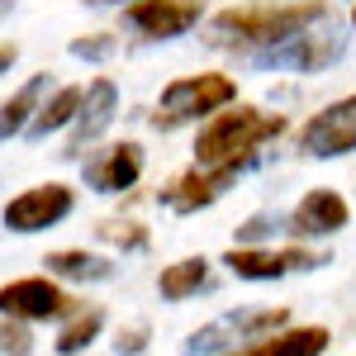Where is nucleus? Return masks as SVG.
<instances>
[{
	"label": "nucleus",
	"instance_id": "nucleus-1",
	"mask_svg": "<svg viewBox=\"0 0 356 356\" xmlns=\"http://www.w3.org/2000/svg\"><path fill=\"white\" fill-rule=\"evenodd\" d=\"M332 15L323 0H252V5H228L204 24V43L209 48H228V53H257L271 48L280 38H290L295 29L314 24Z\"/></svg>",
	"mask_w": 356,
	"mask_h": 356
},
{
	"label": "nucleus",
	"instance_id": "nucleus-2",
	"mask_svg": "<svg viewBox=\"0 0 356 356\" xmlns=\"http://www.w3.org/2000/svg\"><path fill=\"white\" fill-rule=\"evenodd\" d=\"M285 114H266L257 105H223L195 134V166H252L257 152L285 134Z\"/></svg>",
	"mask_w": 356,
	"mask_h": 356
},
{
	"label": "nucleus",
	"instance_id": "nucleus-3",
	"mask_svg": "<svg viewBox=\"0 0 356 356\" xmlns=\"http://www.w3.org/2000/svg\"><path fill=\"white\" fill-rule=\"evenodd\" d=\"M347 29L337 24L332 15L323 19H314V24L295 29L290 38H280L271 48H257V53H247L252 67H261V72H323V67H337L342 53H347Z\"/></svg>",
	"mask_w": 356,
	"mask_h": 356
},
{
	"label": "nucleus",
	"instance_id": "nucleus-4",
	"mask_svg": "<svg viewBox=\"0 0 356 356\" xmlns=\"http://www.w3.org/2000/svg\"><path fill=\"white\" fill-rule=\"evenodd\" d=\"M238 100V81L223 76V72H200V76H176L171 86H162L157 95V114H152V129H186L200 124L209 114H219L223 105Z\"/></svg>",
	"mask_w": 356,
	"mask_h": 356
},
{
	"label": "nucleus",
	"instance_id": "nucleus-5",
	"mask_svg": "<svg viewBox=\"0 0 356 356\" xmlns=\"http://www.w3.org/2000/svg\"><path fill=\"white\" fill-rule=\"evenodd\" d=\"M290 323V309H233V314H223L214 323H204V328H195L186 337V356H223L233 352L238 342H252V337H266V332H280Z\"/></svg>",
	"mask_w": 356,
	"mask_h": 356
},
{
	"label": "nucleus",
	"instance_id": "nucleus-6",
	"mask_svg": "<svg viewBox=\"0 0 356 356\" xmlns=\"http://www.w3.org/2000/svg\"><path fill=\"white\" fill-rule=\"evenodd\" d=\"M72 309H81V300L67 295L53 275H19L0 285V318H15V323H62Z\"/></svg>",
	"mask_w": 356,
	"mask_h": 356
},
{
	"label": "nucleus",
	"instance_id": "nucleus-7",
	"mask_svg": "<svg viewBox=\"0 0 356 356\" xmlns=\"http://www.w3.org/2000/svg\"><path fill=\"white\" fill-rule=\"evenodd\" d=\"M295 152L309 162H337L356 152V90L304 119V129L295 134Z\"/></svg>",
	"mask_w": 356,
	"mask_h": 356
},
{
	"label": "nucleus",
	"instance_id": "nucleus-8",
	"mask_svg": "<svg viewBox=\"0 0 356 356\" xmlns=\"http://www.w3.org/2000/svg\"><path fill=\"white\" fill-rule=\"evenodd\" d=\"M223 266L238 275V280H252V285H261V280H285V275L295 271H318V266H328V252H318V247L309 243H295V247H228L223 252Z\"/></svg>",
	"mask_w": 356,
	"mask_h": 356
},
{
	"label": "nucleus",
	"instance_id": "nucleus-9",
	"mask_svg": "<svg viewBox=\"0 0 356 356\" xmlns=\"http://www.w3.org/2000/svg\"><path fill=\"white\" fill-rule=\"evenodd\" d=\"M72 209H76V191L62 186V181H43V186H29V191L15 195L0 209V223L10 233H24L29 238V233H48L62 219H72Z\"/></svg>",
	"mask_w": 356,
	"mask_h": 356
},
{
	"label": "nucleus",
	"instance_id": "nucleus-10",
	"mask_svg": "<svg viewBox=\"0 0 356 356\" xmlns=\"http://www.w3.org/2000/svg\"><path fill=\"white\" fill-rule=\"evenodd\" d=\"M204 19V0H129L124 5V29H134L147 43H171L186 38Z\"/></svg>",
	"mask_w": 356,
	"mask_h": 356
},
{
	"label": "nucleus",
	"instance_id": "nucleus-11",
	"mask_svg": "<svg viewBox=\"0 0 356 356\" xmlns=\"http://www.w3.org/2000/svg\"><path fill=\"white\" fill-rule=\"evenodd\" d=\"M347 223H352V204L337 191H328V186H314V191H304L300 204L285 214V233H290L295 243H328Z\"/></svg>",
	"mask_w": 356,
	"mask_h": 356
},
{
	"label": "nucleus",
	"instance_id": "nucleus-12",
	"mask_svg": "<svg viewBox=\"0 0 356 356\" xmlns=\"http://www.w3.org/2000/svg\"><path fill=\"white\" fill-rule=\"evenodd\" d=\"M243 171L247 166H191V171H181L162 191V204L171 214H200V209L219 204L223 195H228V186H233Z\"/></svg>",
	"mask_w": 356,
	"mask_h": 356
},
{
	"label": "nucleus",
	"instance_id": "nucleus-13",
	"mask_svg": "<svg viewBox=\"0 0 356 356\" xmlns=\"http://www.w3.org/2000/svg\"><path fill=\"white\" fill-rule=\"evenodd\" d=\"M143 166H147V157H143V143H110V147H100V152H90L81 162V176L90 191L100 195H124L134 191L138 181H143Z\"/></svg>",
	"mask_w": 356,
	"mask_h": 356
},
{
	"label": "nucleus",
	"instance_id": "nucleus-14",
	"mask_svg": "<svg viewBox=\"0 0 356 356\" xmlns=\"http://www.w3.org/2000/svg\"><path fill=\"white\" fill-rule=\"evenodd\" d=\"M114 114H119V86L110 76H95L90 86H81V110L72 119V143H67V157H81V147H90L95 138L110 134Z\"/></svg>",
	"mask_w": 356,
	"mask_h": 356
},
{
	"label": "nucleus",
	"instance_id": "nucleus-15",
	"mask_svg": "<svg viewBox=\"0 0 356 356\" xmlns=\"http://www.w3.org/2000/svg\"><path fill=\"white\" fill-rule=\"evenodd\" d=\"M332 347V332L323 323H285L280 332H266V337H252L243 347H233V352L223 356H323Z\"/></svg>",
	"mask_w": 356,
	"mask_h": 356
},
{
	"label": "nucleus",
	"instance_id": "nucleus-16",
	"mask_svg": "<svg viewBox=\"0 0 356 356\" xmlns=\"http://www.w3.org/2000/svg\"><path fill=\"white\" fill-rule=\"evenodd\" d=\"M48 275L53 280H72V285H100L114 275V261L100 257V252H86V247H57L48 252Z\"/></svg>",
	"mask_w": 356,
	"mask_h": 356
},
{
	"label": "nucleus",
	"instance_id": "nucleus-17",
	"mask_svg": "<svg viewBox=\"0 0 356 356\" xmlns=\"http://www.w3.org/2000/svg\"><path fill=\"white\" fill-rule=\"evenodd\" d=\"M76 110H81V86H57V90H48V95L38 100V110H33V119H29L24 138L43 143V138H53V134H62V129H72Z\"/></svg>",
	"mask_w": 356,
	"mask_h": 356
},
{
	"label": "nucleus",
	"instance_id": "nucleus-18",
	"mask_svg": "<svg viewBox=\"0 0 356 356\" xmlns=\"http://www.w3.org/2000/svg\"><path fill=\"white\" fill-rule=\"evenodd\" d=\"M48 95V72H33L10 100H0V143H10V138H24L29 119L38 110V100Z\"/></svg>",
	"mask_w": 356,
	"mask_h": 356
},
{
	"label": "nucleus",
	"instance_id": "nucleus-19",
	"mask_svg": "<svg viewBox=\"0 0 356 356\" xmlns=\"http://www.w3.org/2000/svg\"><path fill=\"white\" fill-rule=\"evenodd\" d=\"M100 332H105V309H100V304H81V309H72V314L62 318L53 352L57 356H86Z\"/></svg>",
	"mask_w": 356,
	"mask_h": 356
},
{
	"label": "nucleus",
	"instance_id": "nucleus-20",
	"mask_svg": "<svg viewBox=\"0 0 356 356\" xmlns=\"http://www.w3.org/2000/svg\"><path fill=\"white\" fill-rule=\"evenodd\" d=\"M204 285H209V257H181V261L162 266V275H157V295L166 304L195 300Z\"/></svg>",
	"mask_w": 356,
	"mask_h": 356
},
{
	"label": "nucleus",
	"instance_id": "nucleus-21",
	"mask_svg": "<svg viewBox=\"0 0 356 356\" xmlns=\"http://www.w3.org/2000/svg\"><path fill=\"white\" fill-rule=\"evenodd\" d=\"M275 233H285V214H252V219L238 228V243L233 247H266V243H275Z\"/></svg>",
	"mask_w": 356,
	"mask_h": 356
},
{
	"label": "nucleus",
	"instance_id": "nucleus-22",
	"mask_svg": "<svg viewBox=\"0 0 356 356\" xmlns=\"http://www.w3.org/2000/svg\"><path fill=\"white\" fill-rule=\"evenodd\" d=\"M100 238L114 243V247H124V252H143V247H147V228L134 223V219H105L100 223Z\"/></svg>",
	"mask_w": 356,
	"mask_h": 356
},
{
	"label": "nucleus",
	"instance_id": "nucleus-23",
	"mask_svg": "<svg viewBox=\"0 0 356 356\" xmlns=\"http://www.w3.org/2000/svg\"><path fill=\"white\" fill-rule=\"evenodd\" d=\"M67 53L81 57V62H110V57L119 53V38H114V33H81V38L67 43Z\"/></svg>",
	"mask_w": 356,
	"mask_h": 356
},
{
	"label": "nucleus",
	"instance_id": "nucleus-24",
	"mask_svg": "<svg viewBox=\"0 0 356 356\" xmlns=\"http://www.w3.org/2000/svg\"><path fill=\"white\" fill-rule=\"evenodd\" d=\"M0 356H33V332H29V323L0 318Z\"/></svg>",
	"mask_w": 356,
	"mask_h": 356
},
{
	"label": "nucleus",
	"instance_id": "nucleus-25",
	"mask_svg": "<svg viewBox=\"0 0 356 356\" xmlns=\"http://www.w3.org/2000/svg\"><path fill=\"white\" fill-rule=\"evenodd\" d=\"M143 347H147V323L119 328V337H114V352H119V356H138Z\"/></svg>",
	"mask_w": 356,
	"mask_h": 356
},
{
	"label": "nucleus",
	"instance_id": "nucleus-26",
	"mask_svg": "<svg viewBox=\"0 0 356 356\" xmlns=\"http://www.w3.org/2000/svg\"><path fill=\"white\" fill-rule=\"evenodd\" d=\"M15 62H19V48H15V43H0V76H10Z\"/></svg>",
	"mask_w": 356,
	"mask_h": 356
},
{
	"label": "nucleus",
	"instance_id": "nucleus-27",
	"mask_svg": "<svg viewBox=\"0 0 356 356\" xmlns=\"http://www.w3.org/2000/svg\"><path fill=\"white\" fill-rule=\"evenodd\" d=\"M10 10H15V0H0V19H5V15H10Z\"/></svg>",
	"mask_w": 356,
	"mask_h": 356
},
{
	"label": "nucleus",
	"instance_id": "nucleus-28",
	"mask_svg": "<svg viewBox=\"0 0 356 356\" xmlns=\"http://www.w3.org/2000/svg\"><path fill=\"white\" fill-rule=\"evenodd\" d=\"M86 5H129V0H86Z\"/></svg>",
	"mask_w": 356,
	"mask_h": 356
},
{
	"label": "nucleus",
	"instance_id": "nucleus-29",
	"mask_svg": "<svg viewBox=\"0 0 356 356\" xmlns=\"http://www.w3.org/2000/svg\"><path fill=\"white\" fill-rule=\"evenodd\" d=\"M352 24H356V5H352Z\"/></svg>",
	"mask_w": 356,
	"mask_h": 356
}]
</instances>
